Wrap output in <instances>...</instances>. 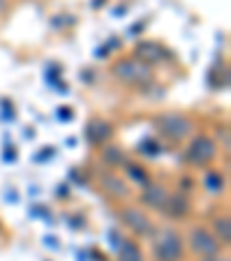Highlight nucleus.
Listing matches in <instances>:
<instances>
[{
  "instance_id": "obj_2",
  "label": "nucleus",
  "mask_w": 231,
  "mask_h": 261,
  "mask_svg": "<svg viewBox=\"0 0 231 261\" xmlns=\"http://www.w3.org/2000/svg\"><path fill=\"white\" fill-rule=\"evenodd\" d=\"M113 76L127 86H148L152 81V67L141 60L132 58H118L111 67Z\"/></svg>"
},
{
  "instance_id": "obj_22",
  "label": "nucleus",
  "mask_w": 231,
  "mask_h": 261,
  "mask_svg": "<svg viewBox=\"0 0 231 261\" xmlns=\"http://www.w3.org/2000/svg\"><path fill=\"white\" fill-rule=\"evenodd\" d=\"M0 231H3V222H0Z\"/></svg>"
},
{
  "instance_id": "obj_10",
  "label": "nucleus",
  "mask_w": 231,
  "mask_h": 261,
  "mask_svg": "<svg viewBox=\"0 0 231 261\" xmlns=\"http://www.w3.org/2000/svg\"><path fill=\"white\" fill-rule=\"evenodd\" d=\"M86 137L95 146H104L113 137V123H109L104 118H93L88 123V127H86Z\"/></svg>"
},
{
  "instance_id": "obj_8",
  "label": "nucleus",
  "mask_w": 231,
  "mask_h": 261,
  "mask_svg": "<svg viewBox=\"0 0 231 261\" xmlns=\"http://www.w3.org/2000/svg\"><path fill=\"white\" fill-rule=\"evenodd\" d=\"M134 58L152 67V65H158V63H164L169 58V51L160 42H139L134 46Z\"/></svg>"
},
{
  "instance_id": "obj_13",
  "label": "nucleus",
  "mask_w": 231,
  "mask_h": 261,
  "mask_svg": "<svg viewBox=\"0 0 231 261\" xmlns=\"http://www.w3.org/2000/svg\"><path fill=\"white\" fill-rule=\"evenodd\" d=\"M211 231H213V236L220 241V245H229L231 243V220H229V215H217V217H213V222H211Z\"/></svg>"
},
{
  "instance_id": "obj_12",
  "label": "nucleus",
  "mask_w": 231,
  "mask_h": 261,
  "mask_svg": "<svg viewBox=\"0 0 231 261\" xmlns=\"http://www.w3.org/2000/svg\"><path fill=\"white\" fill-rule=\"evenodd\" d=\"M102 162L107 164V167H123L125 162H127V155H125V150L120 146H116V143H104L102 148Z\"/></svg>"
},
{
  "instance_id": "obj_18",
  "label": "nucleus",
  "mask_w": 231,
  "mask_h": 261,
  "mask_svg": "<svg viewBox=\"0 0 231 261\" xmlns=\"http://www.w3.org/2000/svg\"><path fill=\"white\" fill-rule=\"evenodd\" d=\"M217 139L222 141V148H229V129L226 127H217Z\"/></svg>"
},
{
  "instance_id": "obj_9",
  "label": "nucleus",
  "mask_w": 231,
  "mask_h": 261,
  "mask_svg": "<svg viewBox=\"0 0 231 261\" xmlns=\"http://www.w3.org/2000/svg\"><path fill=\"white\" fill-rule=\"evenodd\" d=\"M190 211H192V201L185 192H173V194L169 192V199L162 208L164 215L171 217V220H185L190 215Z\"/></svg>"
},
{
  "instance_id": "obj_19",
  "label": "nucleus",
  "mask_w": 231,
  "mask_h": 261,
  "mask_svg": "<svg viewBox=\"0 0 231 261\" xmlns=\"http://www.w3.org/2000/svg\"><path fill=\"white\" fill-rule=\"evenodd\" d=\"M201 261H229V259L220 256V254H213V256H201Z\"/></svg>"
},
{
  "instance_id": "obj_16",
  "label": "nucleus",
  "mask_w": 231,
  "mask_h": 261,
  "mask_svg": "<svg viewBox=\"0 0 231 261\" xmlns=\"http://www.w3.org/2000/svg\"><path fill=\"white\" fill-rule=\"evenodd\" d=\"M203 188L211 194H220V192H224L226 180L220 171H206V176H203Z\"/></svg>"
},
{
  "instance_id": "obj_4",
  "label": "nucleus",
  "mask_w": 231,
  "mask_h": 261,
  "mask_svg": "<svg viewBox=\"0 0 231 261\" xmlns=\"http://www.w3.org/2000/svg\"><path fill=\"white\" fill-rule=\"evenodd\" d=\"M155 127L160 129V134L171 141H183L192 134L194 129V123H192L187 116L176 114V111H169V114H160L155 118Z\"/></svg>"
},
{
  "instance_id": "obj_3",
  "label": "nucleus",
  "mask_w": 231,
  "mask_h": 261,
  "mask_svg": "<svg viewBox=\"0 0 231 261\" xmlns=\"http://www.w3.org/2000/svg\"><path fill=\"white\" fill-rule=\"evenodd\" d=\"M185 162L190 167H197V169H203L217 158V141L208 134H194L190 139L185 148Z\"/></svg>"
},
{
  "instance_id": "obj_6",
  "label": "nucleus",
  "mask_w": 231,
  "mask_h": 261,
  "mask_svg": "<svg viewBox=\"0 0 231 261\" xmlns=\"http://www.w3.org/2000/svg\"><path fill=\"white\" fill-rule=\"evenodd\" d=\"M120 220H123V224L134 233V236L150 238L152 231H155V224H152L150 215L139 206H125L123 211H120Z\"/></svg>"
},
{
  "instance_id": "obj_1",
  "label": "nucleus",
  "mask_w": 231,
  "mask_h": 261,
  "mask_svg": "<svg viewBox=\"0 0 231 261\" xmlns=\"http://www.w3.org/2000/svg\"><path fill=\"white\" fill-rule=\"evenodd\" d=\"M152 241V259L155 261H183L185 256V238L181 231L171 227L155 229L150 236Z\"/></svg>"
},
{
  "instance_id": "obj_5",
  "label": "nucleus",
  "mask_w": 231,
  "mask_h": 261,
  "mask_svg": "<svg viewBox=\"0 0 231 261\" xmlns=\"http://www.w3.org/2000/svg\"><path fill=\"white\" fill-rule=\"evenodd\" d=\"M187 245L199 256H213V254H220L222 252L220 241H217L211 229H206L203 224H197V227L190 229V233H187Z\"/></svg>"
},
{
  "instance_id": "obj_7",
  "label": "nucleus",
  "mask_w": 231,
  "mask_h": 261,
  "mask_svg": "<svg viewBox=\"0 0 231 261\" xmlns=\"http://www.w3.org/2000/svg\"><path fill=\"white\" fill-rule=\"evenodd\" d=\"M167 199H169V190L164 185H160V182H148L146 188H141V194H139V201H141L143 208L160 213H162Z\"/></svg>"
},
{
  "instance_id": "obj_20",
  "label": "nucleus",
  "mask_w": 231,
  "mask_h": 261,
  "mask_svg": "<svg viewBox=\"0 0 231 261\" xmlns=\"http://www.w3.org/2000/svg\"><path fill=\"white\" fill-rule=\"evenodd\" d=\"M181 190H192V180H190V178H181Z\"/></svg>"
},
{
  "instance_id": "obj_11",
  "label": "nucleus",
  "mask_w": 231,
  "mask_h": 261,
  "mask_svg": "<svg viewBox=\"0 0 231 261\" xmlns=\"http://www.w3.org/2000/svg\"><path fill=\"white\" fill-rule=\"evenodd\" d=\"M116 261H146V254H143L141 245L132 238L123 241L118 245V252H116Z\"/></svg>"
},
{
  "instance_id": "obj_15",
  "label": "nucleus",
  "mask_w": 231,
  "mask_h": 261,
  "mask_svg": "<svg viewBox=\"0 0 231 261\" xmlns=\"http://www.w3.org/2000/svg\"><path fill=\"white\" fill-rule=\"evenodd\" d=\"M123 167H125V173H127L130 182H134V185H139V188H146L148 182H152V180H150V173H148V169L141 167V164H137V162H125Z\"/></svg>"
},
{
  "instance_id": "obj_14",
  "label": "nucleus",
  "mask_w": 231,
  "mask_h": 261,
  "mask_svg": "<svg viewBox=\"0 0 231 261\" xmlns=\"http://www.w3.org/2000/svg\"><path fill=\"white\" fill-rule=\"evenodd\" d=\"M102 185H104V190L116 199H125L130 194V188L125 185V180L120 176H113V173H107V176L102 178Z\"/></svg>"
},
{
  "instance_id": "obj_17",
  "label": "nucleus",
  "mask_w": 231,
  "mask_h": 261,
  "mask_svg": "<svg viewBox=\"0 0 231 261\" xmlns=\"http://www.w3.org/2000/svg\"><path fill=\"white\" fill-rule=\"evenodd\" d=\"M139 153L148 155V158H155V155H160V146L152 141V139H146V141L139 143Z\"/></svg>"
},
{
  "instance_id": "obj_21",
  "label": "nucleus",
  "mask_w": 231,
  "mask_h": 261,
  "mask_svg": "<svg viewBox=\"0 0 231 261\" xmlns=\"http://www.w3.org/2000/svg\"><path fill=\"white\" fill-rule=\"evenodd\" d=\"M7 10V0H0V12H5Z\"/></svg>"
}]
</instances>
